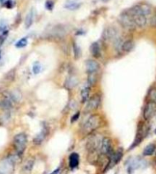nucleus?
Segmentation results:
<instances>
[{"label": "nucleus", "mask_w": 156, "mask_h": 174, "mask_svg": "<svg viewBox=\"0 0 156 174\" xmlns=\"http://www.w3.org/2000/svg\"><path fill=\"white\" fill-rule=\"evenodd\" d=\"M102 125V118L99 115H93L84 123L81 132L84 135H88L96 131Z\"/></svg>", "instance_id": "nucleus-1"}, {"label": "nucleus", "mask_w": 156, "mask_h": 174, "mask_svg": "<svg viewBox=\"0 0 156 174\" xmlns=\"http://www.w3.org/2000/svg\"><path fill=\"white\" fill-rule=\"evenodd\" d=\"M128 12L132 16V19H133L137 27L144 28L146 25L147 19H146V16L143 14V11L141 9L140 5H137L132 7Z\"/></svg>", "instance_id": "nucleus-2"}, {"label": "nucleus", "mask_w": 156, "mask_h": 174, "mask_svg": "<svg viewBox=\"0 0 156 174\" xmlns=\"http://www.w3.org/2000/svg\"><path fill=\"white\" fill-rule=\"evenodd\" d=\"M118 21L119 24L122 25V27L128 31H133L137 27L132 16L128 11L123 12L120 14L118 18Z\"/></svg>", "instance_id": "nucleus-3"}, {"label": "nucleus", "mask_w": 156, "mask_h": 174, "mask_svg": "<svg viewBox=\"0 0 156 174\" xmlns=\"http://www.w3.org/2000/svg\"><path fill=\"white\" fill-rule=\"evenodd\" d=\"M13 146L17 154L22 156L27 146V136L25 134L20 133L14 137Z\"/></svg>", "instance_id": "nucleus-4"}, {"label": "nucleus", "mask_w": 156, "mask_h": 174, "mask_svg": "<svg viewBox=\"0 0 156 174\" xmlns=\"http://www.w3.org/2000/svg\"><path fill=\"white\" fill-rule=\"evenodd\" d=\"M67 27L63 25H57L50 29L48 31V37L54 38V39H61L67 34Z\"/></svg>", "instance_id": "nucleus-5"}, {"label": "nucleus", "mask_w": 156, "mask_h": 174, "mask_svg": "<svg viewBox=\"0 0 156 174\" xmlns=\"http://www.w3.org/2000/svg\"><path fill=\"white\" fill-rule=\"evenodd\" d=\"M100 154L103 156L106 155H111L113 154L112 152V142L110 138L108 137H105L102 139L101 144H100Z\"/></svg>", "instance_id": "nucleus-6"}, {"label": "nucleus", "mask_w": 156, "mask_h": 174, "mask_svg": "<svg viewBox=\"0 0 156 174\" xmlns=\"http://www.w3.org/2000/svg\"><path fill=\"white\" fill-rule=\"evenodd\" d=\"M118 37V31L113 27H108L105 28L103 32V39L106 42L114 41Z\"/></svg>", "instance_id": "nucleus-7"}, {"label": "nucleus", "mask_w": 156, "mask_h": 174, "mask_svg": "<svg viewBox=\"0 0 156 174\" xmlns=\"http://www.w3.org/2000/svg\"><path fill=\"white\" fill-rule=\"evenodd\" d=\"M156 113V103L149 102L143 110V118L145 120H150Z\"/></svg>", "instance_id": "nucleus-8"}, {"label": "nucleus", "mask_w": 156, "mask_h": 174, "mask_svg": "<svg viewBox=\"0 0 156 174\" xmlns=\"http://www.w3.org/2000/svg\"><path fill=\"white\" fill-rule=\"evenodd\" d=\"M147 166V161H145L144 159L142 157H135L129 163V168H128V172L131 173V172L134 171L135 170L139 169V167H146Z\"/></svg>", "instance_id": "nucleus-9"}, {"label": "nucleus", "mask_w": 156, "mask_h": 174, "mask_svg": "<svg viewBox=\"0 0 156 174\" xmlns=\"http://www.w3.org/2000/svg\"><path fill=\"white\" fill-rule=\"evenodd\" d=\"M100 96L96 94L94 96H93L90 99L88 100V103L86 106V111L87 112H91L93 110L96 109L100 104Z\"/></svg>", "instance_id": "nucleus-10"}, {"label": "nucleus", "mask_w": 156, "mask_h": 174, "mask_svg": "<svg viewBox=\"0 0 156 174\" xmlns=\"http://www.w3.org/2000/svg\"><path fill=\"white\" fill-rule=\"evenodd\" d=\"M102 139L99 138V137L97 136H93L90 138V139L88 141L87 145L88 150L90 152H94L97 150H100Z\"/></svg>", "instance_id": "nucleus-11"}, {"label": "nucleus", "mask_w": 156, "mask_h": 174, "mask_svg": "<svg viewBox=\"0 0 156 174\" xmlns=\"http://www.w3.org/2000/svg\"><path fill=\"white\" fill-rule=\"evenodd\" d=\"M100 68V65L96 60H87L86 61V69L88 74L96 73Z\"/></svg>", "instance_id": "nucleus-12"}, {"label": "nucleus", "mask_w": 156, "mask_h": 174, "mask_svg": "<svg viewBox=\"0 0 156 174\" xmlns=\"http://www.w3.org/2000/svg\"><path fill=\"white\" fill-rule=\"evenodd\" d=\"M48 134V128L44 127V128H42V130H41V132H40L38 135H37V136L35 137L34 138V140H33V142H34V144L36 145L41 144L44 141V140L46 138Z\"/></svg>", "instance_id": "nucleus-13"}, {"label": "nucleus", "mask_w": 156, "mask_h": 174, "mask_svg": "<svg viewBox=\"0 0 156 174\" xmlns=\"http://www.w3.org/2000/svg\"><path fill=\"white\" fill-rule=\"evenodd\" d=\"M80 157L77 153H72L69 157V167L70 169H75L79 165Z\"/></svg>", "instance_id": "nucleus-14"}, {"label": "nucleus", "mask_w": 156, "mask_h": 174, "mask_svg": "<svg viewBox=\"0 0 156 174\" xmlns=\"http://www.w3.org/2000/svg\"><path fill=\"white\" fill-rule=\"evenodd\" d=\"M90 52L95 58H99L101 56V51H100V47L97 42H94L91 45Z\"/></svg>", "instance_id": "nucleus-15"}, {"label": "nucleus", "mask_w": 156, "mask_h": 174, "mask_svg": "<svg viewBox=\"0 0 156 174\" xmlns=\"http://www.w3.org/2000/svg\"><path fill=\"white\" fill-rule=\"evenodd\" d=\"M134 48V43L132 40H127L125 42L122 43V51L125 52V53H129Z\"/></svg>", "instance_id": "nucleus-16"}, {"label": "nucleus", "mask_w": 156, "mask_h": 174, "mask_svg": "<svg viewBox=\"0 0 156 174\" xmlns=\"http://www.w3.org/2000/svg\"><path fill=\"white\" fill-rule=\"evenodd\" d=\"M34 12H33V9H31L28 13L27 14V16L25 17V25L26 28H29L33 24V22H34Z\"/></svg>", "instance_id": "nucleus-17"}, {"label": "nucleus", "mask_w": 156, "mask_h": 174, "mask_svg": "<svg viewBox=\"0 0 156 174\" xmlns=\"http://www.w3.org/2000/svg\"><path fill=\"white\" fill-rule=\"evenodd\" d=\"M90 86L89 85H87L86 86H84L81 90V100L82 103H86L87 101L88 98L90 96Z\"/></svg>", "instance_id": "nucleus-18"}, {"label": "nucleus", "mask_w": 156, "mask_h": 174, "mask_svg": "<svg viewBox=\"0 0 156 174\" xmlns=\"http://www.w3.org/2000/svg\"><path fill=\"white\" fill-rule=\"evenodd\" d=\"M156 150V146L154 144H150L145 147L143 150V156H151L155 153Z\"/></svg>", "instance_id": "nucleus-19"}, {"label": "nucleus", "mask_w": 156, "mask_h": 174, "mask_svg": "<svg viewBox=\"0 0 156 174\" xmlns=\"http://www.w3.org/2000/svg\"><path fill=\"white\" fill-rule=\"evenodd\" d=\"M78 83V80L75 77H70L67 79V80L65 82V86L69 88V89H72Z\"/></svg>", "instance_id": "nucleus-20"}, {"label": "nucleus", "mask_w": 156, "mask_h": 174, "mask_svg": "<svg viewBox=\"0 0 156 174\" xmlns=\"http://www.w3.org/2000/svg\"><path fill=\"white\" fill-rule=\"evenodd\" d=\"M10 95L14 103H19L22 98V93L20 92V91L17 90V89L10 92Z\"/></svg>", "instance_id": "nucleus-21"}, {"label": "nucleus", "mask_w": 156, "mask_h": 174, "mask_svg": "<svg viewBox=\"0 0 156 174\" xmlns=\"http://www.w3.org/2000/svg\"><path fill=\"white\" fill-rule=\"evenodd\" d=\"M34 161L33 159H28L27 161L25 164L24 167H23V169H24L25 171L26 172H31V170H32L33 167H34Z\"/></svg>", "instance_id": "nucleus-22"}, {"label": "nucleus", "mask_w": 156, "mask_h": 174, "mask_svg": "<svg viewBox=\"0 0 156 174\" xmlns=\"http://www.w3.org/2000/svg\"><path fill=\"white\" fill-rule=\"evenodd\" d=\"M73 51H74V58L75 59H79L81 56V50L80 47L75 42L73 43Z\"/></svg>", "instance_id": "nucleus-23"}, {"label": "nucleus", "mask_w": 156, "mask_h": 174, "mask_svg": "<svg viewBox=\"0 0 156 174\" xmlns=\"http://www.w3.org/2000/svg\"><path fill=\"white\" fill-rule=\"evenodd\" d=\"M148 97L149 99V102L156 103V87H153L149 92Z\"/></svg>", "instance_id": "nucleus-24"}, {"label": "nucleus", "mask_w": 156, "mask_h": 174, "mask_svg": "<svg viewBox=\"0 0 156 174\" xmlns=\"http://www.w3.org/2000/svg\"><path fill=\"white\" fill-rule=\"evenodd\" d=\"M81 7V4L77 3V2H70V3H67L64 5V8L69 10H77V9H79Z\"/></svg>", "instance_id": "nucleus-25"}, {"label": "nucleus", "mask_w": 156, "mask_h": 174, "mask_svg": "<svg viewBox=\"0 0 156 174\" xmlns=\"http://www.w3.org/2000/svg\"><path fill=\"white\" fill-rule=\"evenodd\" d=\"M140 5L141 9H142V11H143V14H144L145 16H146V17H147L148 16H149L152 12L151 7H150L149 5H146V4H143V5Z\"/></svg>", "instance_id": "nucleus-26"}, {"label": "nucleus", "mask_w": 156, "mask_h": 174, "mask_svg": "<svg viewBox=\"0 0 156 174\" xmlns=\"http://www.w3.org/2000/svg\"><path fill=\"white\" fill-rule=\"evenodd\" d=\"M96 83V73H93V74H89V77H88L87 80V85H89L90 86H93Z\"/></svg>", "instance_id": "nucleus-27"}, {"label": "nucleus", "mask_w": 156, "mask_h": 174, "mask_svg": "<svg viewBox=\"0 0 156 174\" xmlns=\"http://www.w3.org/2000/svg\"><path fill=\"white\" fill-rule=\"evenodd\" d=\"M28 41L26 38H23L22 39H20L19 41H17V43L16 44V47L18 48H25V47L27 45Z\"/></svg>", "instance_id": "nucleus-28"}, {"label": "nucleus", "mask_w": 156, "mask_h": 174, "mask_svg": "<svg viewBox=\"0 0 156 174\" xmlns=\"http://www.w3.org/2000/svg\"><path fill=\"white\" fill-rule=\"evenodd\" d=\"M41 64H40L38 62H36V63H34V65H33L32 70H33V73H34V74H39L40 71H41Z\"/></svg>", "instance_id": "nucleus-29"}, {"label": "nucleus", "mask_w": 156, "mask_h": 174, "mask_svg": "<svg viewBox=\"0 0 156 174\" xmlns=\"http://www.w3.org/2000/svg\"><path fill=\"white\" fill-rule=\"evenodd\" d=\"M9 34V31L5 30V31H2V34H0V45H2L4 43V41H5V39L7 38V36Z\"/></svg>", "instance_id": "nucleus-30"}, {"label": "nucleus", "mask_w": 156, "mask_h": 174, "mask_svg": "<svg viewBox=\"0 0 156 174\" xmlns=\"http://www.w3.org/2000/svg\"><path fill=\"white\" fill-rule=\"evenodd\" d=\"M54 3L53 1H52V0H47L46 2H45V8L48 10L52 11L54 9Z\"/></svg>", "instance_id": "nucleus-31"}, {"label": "nucleus", "mask_w": 156, "mask_h": 174, "mask_svg": "<svg viewBox=\"0 0 156 174\" xmlns=\"http://www.w3.org/2000/svg\"><path fill=\"white\" fill-rule=\"evenodd\" d=\"M14 78H15V71H14V70L9 71V73L6 74V76H5V79L9 81H12L14 80Z\"/></svg>", "instance_id": "nucleus-32"}, {"label": "nucleus", "mask_w": 156, "mask_h": 174, "mask_svg": "<svg viewBox=\"0 0 156 174\" xmlns=\"http://www.w3.org/2000/svg\"><path fill=\"white\" fill-rule=\"evenodd\" d=\"M80 115H81L80 112L75 113V114L72 116V118H71V123H74V122H75L76 121H77V119H78L80 117Z\"/></svg>", "instance_id": "nucleus-33"}, {"label": "nucleus", "mask_w": 156, "mask_h": 174, "mask_svg": "<svg viewBox=\"0 0 156 174\" xmlns=\"http://www.w3.org/2000/svg\"><path fill=\"white\" fill-rule=\"evenodd\" d=\"M5 5L8 9H11V8L13 7L14 3H13V2H12V0H7L6 2H5Z\"/></svg>", "instance_id": "nucleus-34"}, {"label": "nucleus", "mask_w": 156, "mask_h": 174, "mask_svg": "<svg viewBox=\"0 0 156 174\" xmlns=\"http://www.w3.org/2000/svg\"><path fill=\"white\" fill-rule=\"evenodd\" d=\"M151 24L152 26H155L156 27V13H155V16H153L152 18Z\"/></svg>", "instance_id": "nucleus-35"}, {"label": "nucleus", "mask_w": 156, "mask_h": 174, "mask_svg": "<svg viewBox=\"0 0 156 174\" xmlns=\"http://www.w3.org/2000/svg\"><path fill=\"white\" fill-rule=\"evenodd\" d=\"M58 172H59V169H57L56 170H54V172H52L51 174H57L58 173Z\"/></svg>", "instance_id": "nucleus-36"}, {"label": "nucleus", "mask_w": 156, "mask_h": 174, "mask_svg": "<svg viewBox=\"0 0 156 174\" xmlns=\"http://www.w3.org/2000/svg\"><path fill=\"white\" fill-rule=\"evenodd\" d=\"M103 2H107V1H108V0H103Z\"/></svg>", "instance_id": "nucleus-37"}, {"label": "nucleus", "mask_w": 156, "mask_h": 174, "mask_svg": "<svg viewBox=\"0 0 156 174\" xmlns=\"http://www.w3.org/2000/svg\"><path fill=\"white\" fill-rule=\"evenodd\" d=\"M3 1H4V0H0V2H2Z\"/></svg>", "instance_id": "nucleus-38"}, {"label": "nucleus", "mask_w": 156, "mask_h": 174, "mask_svg": "<svg viewBox=\"0 0 156 174\" xmlns=\"http://www.w3.org/2000/svg\"><path fill=\"white\" fill-rule=\"evenodd\" d=\"M0 59H1V51H0Z\"/></svg>", "instance_id": "nucleus-39"}, {"label": "nucleus", "mask_w": 156, "mask_h": 174, "mask_svg": "<svg viewBox=\"0 0 156 174\" xmlns=\"http://www.w3.org/2000/svg\"><path fill=\"white\" fill-rule=\"evenodd\" d=\"M155 134H156V129H155Z\"/></svg>", "instance_id": "nucleus-40"}, {"label": "nucleus", "mask_w": 156, "mask_h": 174, "mask_svg": "<svg viewBox=\"0 0 156 174\" xmlns=\"http://www.w3.org/2000/svg\"><path fill=\"white\" fill-rule=\"evenodd\" d=\"M155 155H156V154H155Z\"/></svg>", "instance_id": "nucleus-41"}]
</instances>
